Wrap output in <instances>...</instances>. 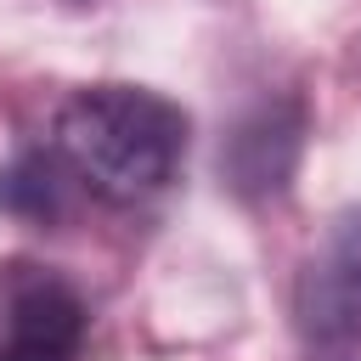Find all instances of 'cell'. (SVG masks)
Returning a JSON list of instances; mask_svg holds the SVG:
<instances>
[{
	"mask_svg": "<svg viewBox=\"0 0 361 361\" xmlns=\"http://www.w3.org/2000/svg\"><path fill=\"white\" fill-rule=\"evenodd\" d=\"M299 147H305V107L299 102H259L231 124V135L220 147V175L243 197H271L288 186Z\"/></svg>",
	"mask_w": 361,
	"mask_h": 361,
	"instance_id": "277c9868",
	"label": "cell"
},
{
	"mask_svg": "<svg viewBox=\"0 0 361 361\" xmlns=\"http://www.w3.org/2000/svg\"><path fill=\"white\" fill-rule=\"evenodd\" d=\"M186 113L141 85H85L56 107L51 152L107 203L158 197L186 158Z\"/></svg>",
	"mask_w": 361,
	"mask_h": 361,
	"instance_id": "6da1fadb",
	"label": "cell"
},
{
	"mask_svg": "<svg viewBox=\"0 0 361 361\" xmlns=\"http://www.w3.org/2000/svg\"><path fill=\"white\" fill-rule=\"evenodd\" d=\"M327 361H350V355H327Z\"/></svg>",
	"mask_w": 361,
	"mask_h": 361,
	"instance_id": "8992f818",
	"label": "cell"
},
{
	"mask_svg": "<svg viewBox=\"0 0 361 361\" xmlns=\"http://www.w3.org/2000/svg\"><path fill=\"white\" fill-rule=\"evenodd\" d=\"M62 158L51 152H28V158H17L6 175H0V203L6 209H17V214H56L62 209Z\"/></svg>",
	"mask_w": 361,
	"mask_h": 361,
	"instance_id": "5b68a950",
	"label": "cell"
},
{
	"mask_svg": "<svg viewBox=\"0 0 361 361\" xmlns=\"http://www.w3.org/2000/svg\"><path fill=\"white\" fill-rule=\"evenodd\" d=\"M293 322L322 350L361 344V214L338 220L293 282Z\"/></svg>",
	"mask_w": 361,
	"mask_h": 361,
	"instance_id": "3957f363",
	"label": "cell"
},
{
	"mask_svg": "<svg viewBox=\"0 0 361 361\" xmlns=\"http://www.w3.org/2000/svg\"><path fill=\"white\" fill-rule=\"evenodd\" d=\"M85 344V299L34 259L0 265V361H73Z\"/></svg>",
	"mask_w": 361,
	"mask_h": 361,
	"instance_id": "7a4b0ae2",
	"label": "cell"
}]
</instances>
